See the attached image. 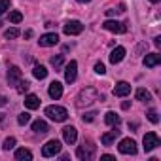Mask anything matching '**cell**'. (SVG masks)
Masks as SVG:
<instances>
[{
	"label": "cell",
	"instance_id": "8",
	"mask_svg": "<svg viewBox=\"0 0 161 161\" xmlns=\"http://www.w3.org/2000/svg\"><path fill=\"white\" fill-rule=\"evenodd\" d=\"M142 144H144V152H152L153 148L159 146V136H157L155 133H146Z\"/></svg>",
	"mask_w": 161,
	"mask_h": 161
},
{
	"label": "cell",
	"instance_id": "36",
	"mask_svg": "<svg viewBox=\"0 0 161 161\" xmlns=\"http://www.w3.org/2000/svg\"><path fill=\"white\" fill-rule=\"evenodd\" d=\"M153 44H155V47H159L161 46V36H155L153 38Z\"/></svg>",
	"mask_w": 161,
	"mask_h": 161
},
{
	"label": "cell",
	"instance_id": "5",
	"mask_svg": "<svg viewBox=\"0 0 161 161\" xmlns=\"http://www.w3.org/2000/svg\"><path fill=\"white\" fill-rule=\"evenodd\" d=\"M103 27H104L106 31H110V32H116V34H125V32H127V25H125V23L112 21V19L104 21V23H103Z\"/></svg>",
	"mask_w": 161,
	"mask_h": 161
},
{
	"label": "cell",
	"instance_id": "32",
	"mask_svg": "<svg viewBox=\"0 0 161 161\" xmlns=\"http://www.w3.org/2000/svg\"><path fill=\"white\" fill-rule=\"evenodd\" d=\"M95 116H97V112H86L82 118H84V121H87V123H89V121H93V119H95Z\"/></svg>",
	"mask_w": 161,
	"mask_h": 161
},
{
	"label": "cell",
	"instance_id": "37",
	"mask_svg": "<svg viewBox=\"0 0 161 161\" xmlns=\"http://www.w3.org/2000/svg\"><path fill=\"white\" fill-rule=\"evenodd\" d=\"M116 12H118V10H106V15L112 17V15H116Z\"/></svg>",
	"mask_w": 161,
	"mask_h": 161
},
{
	"label": "cell",
	"instance_id": "13",
	"mask_svg": "<svg viewBox=\"0 0 161 161\" xmlns=\"http://www.w3.org/2000/svg\"><path fill=\"white\" fill-rule=\"evenodd\" d=\"M63 138H64L66 144H74L76 138H78V131H76V127H72V125L64 127V129H63Z\"/></svg>",
	"mask_w": 161,
	"mask_h": 161
},
{
	"label": "cell",
	"instance_id": "33",
	"mask_svg": "<svg viewBox=\"0 0 161 161\" xmlns=\"http://www.w3.org/2000/svg\"><path fill=\"white\" fill-rule=\"evenodd\" d=\"M95 72H97V74H101V76H103V74H104V72H106V66H104V64H103V63H97V64H95Z\"/></svg>",
	"mask_w": 161,
	"mask_h": 161
},
{
	"label": "cell",
	"instance_id": "22",
	"mask_svg": "<svg viewBox=\"0 0 161 161\" xmlns=\"http://www.w3.org/2000/svg\"><path fill=\"white\" fill-rule=\"evenodd\" d=\"M32 74H34V78L44 80V78L47 76V68H46V66H42V64H36V66H34V70H32Z\"/></svg>",
	"mask_w": 161,
	"mask_h": 161
},
{
	"label": "cell",
	"instance_id": "27",
	"mask_svg": "<svg viewBox=\"0 0 161 161\" xmlns=\"http://www.w3.org/2000/svg\"><path fill=\"white\" fill-rule=\"evenodd\" d=\"M29 121H31V114H29V112H23V114L17 116V123H19V125H27Z\"/></svg>",
	"mask_w": 161,
	"mask_h": 161
},
{
	"label": "cell",
	"instance_id": "1",
	"mask_svg": "<svg viewBox=\"0 0 161 161\" xmlns=\"http://www.w3.org/2000/svg\"><path fill=\"white\" fill-rule=\"evenodd\" d=\"M104 101V95H101L99 97V93H97V89L95 87H86V89H82L78 93V99H76V106L78 108H84V106H89V104H93L95 101Z\"/></svg>",
	"mask_w": 161,
	"mask_h": 161
},
{
	"label": "cell",
	"instance_id": "41",
	"mask_svg": "<svg viewBox=\"0 0 161 161\" xmlns=\"http://www.w3.org/2000/svg\"><path fill=\"white\" fill-rule=\"evenodd\" d=\"M4 116H6V114H2V112H0V123L4 121Z\"/></svg>",
	"mask_w": 161,
	"mask_h": 161
},
{
	"label": "cell",
	"instance_id": "31",
	"mask_svg": "<svg viewBox=\"0 0 161 161\" xmlns=\"http://www.w3.org/2000/svg\"><path fill=\"white\" fill-rule=\"evenodd\" d=\"M14 146H15V138H14V136H10V138H6V140H4V146H2V148H4V150H12Z\"/></svg>",
	"mask_w": 161,
	"mask_h": 161
},
{
	"label": "cell",
	"instance_id": "40",
	"mask_svg": "<svg viewBox=\"0 0 161 161\" xmlns=\"http://www.w3.org/2000/svg\"><path fill=\"white\" fill-rule=\"evenodd\" d=\"M80 4H87V2H91V0H78Z\"/></svg>",
	"mask_w": 161,
	"mask_h": 161
},
{
	"label": "cell",
	"instance_id": "23",
	"mask_svg": "<svg viewBox=\"0 0 161 161\" xmlns=\"http://www.w3.org/2000/svg\"><path fill=\"white\" fill-rule=\"evenodd\" d=\"M104 121H106L108 125H118V123H119V116H118L116 112H106Z\"/></svg>",
	"mask_w": 161,
	"mask_h": 161
},
{
	"label": "cell",
	"instance_id": "38",
	"mask_svg": "<svg viewBox=\"0 0 161 161\" xmlns=\"http://www.w3.org/2000/svg\"><path fill=\"white\" fill-rule=\"evenodd\" d=\"M129 106H131V103H129V101H125V103H123V104H121V108H123V110H127V108H129Z\"/></svg>",
	"mask_w": 161,
	"mask_h": 161
},
{
	"label": "cell",
	"instance_id": "35",
	"mask_svg": "<svg viewBox=\"0 0 161 161\" xmlns=\"http://www.w3.org/2000/svg\"><path fill=\"white\" fill-rule=\"evenodd\" d=\"M6 104H8V99L4 95H0V106H6Z\"/></svg>",
	"mask_w": 161,
	"mask_h": 161
},
{
	"label": "cell",
	"instance_id": "4",
	"mask_svg": "<svg viewBox=\"0 0 161 161\" xmlns=\"http://www.w3.org/2000/svg\"><path fill=\"white\" fill-rule=\"evenodd\" d=\"M118 150H119L121 153H125V155H135V153H136V142H135L133 138H121Z\"/></svg>",
	"mask_w": 161,
	"mask_h": 161
},
{
	"label": "cell",
	"instance_id": "3",
	"mask_svg": "<svg viewBox=\"0 0 161 161\" xmlns=\"http://www.w3.org/2000/svg\"><path fill=\"white\" fill-rule=\"evenodd\" d=\"M46 116H47L49 119H53V121H66L68 112H66V108L53 104V106H47V108H46Z\"/></svg>",
	"mask_w": 161,
	"mask_h": 161
},
{
	"label": "cell",
	"instance_id": "10",
	"mask_svg": "<svg viewBox=\"0 0 161 161\" xmlns=\"http://www.w3.org/2000/svg\"><path fill=\"white\" fill-rule=\"evenodd\" d=\"M57 42H59V36H57V32H47V34L40 36V40H38V44H40L42 47H49V46H55Z\"/></svg>",
	"mask_w": 161,
	"mask_h": 161
},
{
	"label": "cell",
	"instance_id": "20",
	"mask_svg": "<svg viewBox=\"0 0 161 161\" xmlns=\"http://www.w3.org/2000/svg\"><path fill=\"white\" fill-rule=\"evenodd\" d=\"M135 97H136V101H142V103H150V101H152L150 91H148V89H144V87H138V89H136V93H135Z\"/></svg>",
	"mask_w": 161,
	"mask_h": 161
},
{
	"label": "cell",
	"instance_id": "12",
	"mask_svg": "<svg viewBox=\"0 0 161 161\" xmlns=\"http://www.w3.org/2000/svg\"><path fill=\"white\" fill-rule=\"evenodd\" d=\"M119 135H121V131H119L118 127H114L112 131H108V133H104V135L101 136V142H103L104 146H112V142H114Z\"/></svg>",
	"mask_w": 161,
	"mask_h": 161
},
{
	"label": "cell",
	"instance_id": "28",
	"mask_svg": "<svg viewBox=\"0 0 161 161\" xmlns=\"http://www.w3.org/2000/svg\"><path fill=\"white\" fill-rule=\"evenodd\" d=\"M4 36H6L8 40H14V38L19 36V31H17V29H8V31L4 32Z\"/></svg>",
	"mask_w": 161,
	"mask_h": 161
},
{
	"label": "cell",
	"instance_id": "17",
	"mask_svg": "<svg viewBox=\"0 0 161 161\" xmlns=\"http://www.w3.org/2000/svg\"><path fill=\"white\" fill-rule=\"evenodd\" d=\"M144 66H148V68H153V66H157L159 63H161V55L159 53H150V55H146L144 57Z\"/></svg>",
	"mask_w": 161,
	"mask_h": 161
},
{
	"label": "cell",
	"instance_id": "26",
	"mask_svg": "<svg viewBox=\"0 0 161 161\" xmlns=\"http://www.w3.org/2000/svg\"><path fill=\"white\" fill-rule=\"evenodd\" d=\"M49 63H51L55 68H61V66H63V63H64V57H63V55H53Z\"/></svg>",
	"mask_w": 161,
	"mask_h": 161
},
{
	"label": "cell",
	"instance_id": "25",
	"mask_svg": "<svg viewBox=\"0 0 161 161\" xmlns=\"http://www.w3.org/2000/svg\"><path fill=\"white\" fill-rule=\"evenodd\" d=\"M8 19H10V23H21L23 21V14L21 12H10Z\"/></svg>",
	"mask_w": 161,
	"mask_h": 161
},
{
	"label": "cell",
	"instance_id": "9",
	"mask_svg": "<svg viewBox=\"0 0 161 161\" xmlns=\"http://www.w3.org/2000/svg\"><path fill=\"white\" fill-rule=\"evenodd\" d=\"M76 74H78V63L76 61H70L64 68V80H66V84H72L74 80H76Z\"/></svg>",
	"mask_w": 161,
	"mask_h": 161
},
{
	"label": "cell",
	"instance_id": "30",
	"mask_svg": "<svg viewBox=\"0 0 161 161\" xmlns=\"http://www.w3.org/2000/svg\"><path fill=\"white\" fill-rule=\"evenodd\" d=\"M6 10H10V0H0V15H4Z\"/></svg>",
	"mask_w": 161,
	"mask_h": 161
},
{
	"label": "cell",
	"instance_id": "19",
	"mask_svg": "<svg viewBox=\"0 0 161 161\" xmlns=\"http://www.w3.org/2000/svg\"><path fill=\"white\" fill-rule=\"evenodd\" d=\"M25 106H27L29 110H36V108H40V99L31 93V95L25 97Z\"/></svg>",
	"mask_w": 161,
	"mask_h": 161
},
{
	"label": "cell",
	"instance_id": "39",
	"mask_svg": "<svg viewBox=\"0 0 161 161\" xmlns=\"http://www.w3.org/2000/svg\"><path fill=\"white\" fill-rule=\"evenodd\" d=\"M32 36V31H25V38H31Z\"/></svg>",
	"mask_w": 161,
	"mask_h": 161
},
{
	"label": "cell",
	"instance_id": "14",
	"mask_svg": "<svg viewBox=\"0 0 161 161\" xmlns=\"http://www.w3.org/2000/svg\"><path fill=\"white\" fill-rule=\"evenodd\" d=\"M47 93H49V97L51 99H61L63 97V84L61 82H51L49 84V89H47Z\"/></svg>",
	"mask_w": 161,
	"mask_h": 161
},
{
	"label": "cell",
	"instance_id": "15",
	"mask_svg": "<svg viewBox=\"0 0 161 161\" xmlns=\"http://www.w3.org/2000/svg\"><path fill=\"white\" fill-rule=\"evenodd\" d=\"M131 93V84L127 82H118L116 87H114V95L116 97H127Z\"/></svg>",
	"mask_w": 161,
	"mask_h": 161
},
{
	"label": "cell",
	"instance_id": "34",
	"mask_svg": "<svg viewBox=\"0 0 161 161\" xmlns=\"http://www.w3.org/2000/svg\"><path fill=\"white\" fill-rule=\"evenodd\" d=\"M101 159H103V161H114L116 157H114V155H110V153H104V155H101Z\"/></svg>",
	"mask_w": 161,
	"mask_h": 161
},
{
	"label": "cell",
	"instance_id": "2",
	"mask_svg": "<svg viewBox=\"0 0 161 161\" xmlns=\"http://www.w3.org/2000/svg\"><path fill=\"white\" fill-rule=\"evenodd\" d=\"M95 150H97V146H95L91 140H84L82 146H78L76 155L82 159V161H91V159L95 157Z\"/></svg>",
	"mask_w": 161,
	"mask_h": 161
},
{
	"label": "cell",
	"instance_id": "6",
	"mask_svg": "<svg viewBox=\"0 0 161 161\" xmlns=\"http://www.w3.org/2000/svg\"><path fill=\"white\" fill-rule=\"evenodd\" d=\"M61 152V142L59 140H49V142H46V146L42 148V155L44 157H53V155H57Z\"/></svg>",
	"mask_w": 161,
	"mask_h": 161
},
{
	"label": "cell",
	"instance_id": "18",
	"mask_svg": "<svg viewBox=\"0 0 161 161\" xmlns=\"http://www.w3.org/2000/svg\"><path fill=\"white\" fill-rule=\"evenodd\" d=\"M32 131L38 133V135H46L49 131V125L44 119H36V121H32Z\"/></svg>",
	"mask_w": 161,
	"mask_h": 161
},
{
	"label": "cell",
	"instance_id": "16",
	"mask_svg": "<svg viewBox=\"0 0 161 161\" xmlns=\"http://www.w3.org/2000/svg\"><path fill=\"white\" fill-rule=\"evenodd\" d=\"M123 57H125V47H123V46H118V47L112 49V53H110V63H112V64H118V63L123 61Z\"/></svg>",
	"mask_w": 161,
	"mask_h": 161
},
{
	"label": "cell",
	"instance_id": "11",
	"mask_svg": "<svg viewBox=\"0 0 161 161\" xmlns=\"http://www.w3.org/2000/svg\"><path fill=\"white\" fill-rule=\"evenodd\" d=\"M21 68L19 66H10V70H8V84L10 86H17L19 84V80H21Z\"/></svg>",
	"mask_w": 161,
	"mask_h": 161
},
{
	"label": "cell",
	"instance_id": "7",
	"mask_svg": "<svg viewBox=\"0 0 161 161\" xmlns=\"http://www.w3.org/2000/svg\"><path fill=\"white\" fill-rule=\"evenodd\" d=\"M63 31H64V34H68V36H76V34H80V32L84 31V25L80 23V21H76V19H72V21H66V23H64Z\"/></svg>",
	"mask_w": 161,
	"mask_h": 161
},
{
	"label": "cell",
	"instance_id": "21",
	"mask_svg": "<svg viewBox=\"0 0 161 161\" xmlns=\"http://www.w3.org/2000/svg\"><path fill=\"white\" fill-rule=\"evenodd\" d=\"M15 159L17 161H31L32 159V152L27 150V148H21V150L15 152Z\"/></svg>",
	"mask_w": 161,
	"mask_h": 161
},
{
	"label": "cell",
	"instance_id": "29",
	"mask_svg": "<svg viewBox=\"0 0 161 161\" xmlns=\"http://www.w3.org/2000/svg\"><path fill=\"white\" fill-rule=\"evenodd\" d=\"M146 116H148V119H150L152 123H157V121H159V116H157V112H155L153 108H152V110H148V114H146Z\"/></svg>",
	"mask_w": 161,
	"mask_h": 161
},
{
	"label": "cell",
	"instance_id": "24",
	"mask_svg": "<svg viewBox=\"0 0 161 161\" xmlns=\"http://www.w3.org/2000/svg\"><path fill=\"white\" fill-rule=\"evenodd\" d=\"M29 87H31V84L27 82V80H19V84L15 86L17 93H27V91H29Z\"/></svg>",
	"mask_w": 161,
	"mask_h": 161
},
{
	"label": "cell",
	"instance_id": "42",
	"mask_svg": "<svg viewBox=\"0 0 161 161\" xmlns=\"http://www.w3.org/2000/svg\"><path fill=\"white\" fill-rule=\"evenodd\" d=\"M150 2H159V0H150Z\"/></svg>",
	"mask_w": 161,
	"mask_h": 161
}]
</instances>
